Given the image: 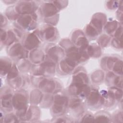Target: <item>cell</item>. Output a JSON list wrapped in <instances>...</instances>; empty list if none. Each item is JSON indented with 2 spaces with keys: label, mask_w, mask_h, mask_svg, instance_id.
<instances>
[{
  "label": "cell",
  "mask_w": 123,
  "mask_h": 123,
  "mask_svg": "<svg viewBox=\"0 0 123 123\" xmlns=\"http://www.w3.org/2000/svg\"><path fill=\"white\" fill-rule=\"evenodd\" d=\"M88 83V80L86 73L82 70H78L73 76L69 91L75 97H86L90 89Z\"/></svg>",
  "instance_id": "obj_1"
},
{
  "label": "cell",
  "mask_w": 123,
  "mask_h": 123,
  "mask_svg": "<svg viewBox=\"0 0 123 123\" xmlns=\"http://www.w3.org/2000/svg\"><path fill=\"white\" fill-rule=\"evenodd\" d=\"M38 1L32 0L18 1L14 6L17 12L19 15L31 14L35 12L38 9Z\"/></svg>",
  "instance_id": "obj_2"
},
{
  "label": "cell",
  "mask_w": 123,
  "mask_h": 123,
  "mask_svg": "<svg viewBox=\"0 0 123 123\" xmlns=\"http://www.w3.org/2000/svg\"><path fill=\"white\" fill-rule=\"evenodd\" d=\"M27 95L24 91H19L12 97V105L19 111L26 110L27 103Z\"/></svg>",
  "instance_id": "obj_3"
},
{
  "label": "cell",
  "mask_w": 123,
  "mask_h": 123,
  "mask_svg": "<svg viewBox=\"0 0 123 123\" xmlns=\"http://www.w3.org/2000/svg\"><path fill=\"white\" fill-rule=\"evenodd\" d=\"M86 98L87 103L90 106L96 107L102 105L100 93L96 88L90 89Z\"/></svg>",
  "instance_id": "obj_4"
},
{
  "label": "cell",
  "mask_w": 123,
  "mask_h": 123,
  "mask_svg": "<svg viewBox=\"0 0 123 123\" xmlns=\"http://www.w3.org/2000/svg\"><path fill=\"white\" fill-rule=\"evenodd\" d=\"M55 96L52 107L53 111L54 112H62L68 105V99L66 96L62 95H57Z\"/></svg>",
  "instance_id": "obj_5"
},
{
  "label": "cell",
  "mask_w": 123,
  "mask_h": 123,
  "mask_svg": "<svg viewBox=\"0 0 123 123\" xmlns=\"http://www.w3.org/2000/svg\"><path fill=\"white\" fill-rule=\"evenodd\" d=\"M40 43V39L36 35L31 33L26 36L24 43V47L27 49L33 50Z\"/></svg>",
  "instance_id": "obj_6"
},
{
  "label": "cell",
  "mask_w": 123,
  "mask_h": 123,
  "mask_svg": "<svg viewBox=\"0 0 123 123\" xmlns=\"http://www.w3.org/2000/svg\"><path fill=\"white\" fill-rule=\"evenodd\" d=\"M10 51V55L12 57H19L21 58H25L26 57V52L20 43H15L12 45Z\"/></svg>",
  "instance_id": "obj_7"
},
{
  "label": "cell",
  "mask_w": 123,
  "mask_h": 123,
  "mask_svg": "<svg viewBox=\"0 0 123 123\" xmlns=\"http://www.w3.org/2000/svg\"><path fill=\"white\" fill-rule=\"evenodd\" d=\"M56 29L52 26H48L46 27L43 31H41L40 33V36L43 37V39L46 40L50 41L53 40L56 36Z\"/></svg>",
  "instance_id": "obj_8"
},
{
  "label": "cell",
  "mask_w": 123,
  "mask_h": 123,
  "mask_svg": "<svg viewBox=\"0 0 123 123\" xmlns=\"http://www.w3.org/2000/svg\"><path fill=\"white\" fill-rule=\"evenodd\" d=\"M56 84L53 80H44L39 84V87L46 93H51L55 89Z\"/></svg>",
  "instance_id": "obj_9"
},
{
  "label": "cell",
  "mask_w": 123,
  "mask_h": 123,
  "mask_svg": "<svg viewBox=\"0 0 123 123\" xmlns=\"http://www.w3.org/2000/svg\"><path fill=\"white\" fill-rule=\"evenodd\" d=\"M12 67V63L11 61L9 59L2 58L1 59L0 61V72L1 74L5 75L8 74L10 69Z\"/></svg>",
  "instance_id": "obj_10"
},
{
  "label": "cell",
  "mask_w": 123,
  "mask_h": 123,
  "mask_svg": "<svg viewBox=\"0 0 123 123\" xmlns=\"http://www.w3.org/2000/svg\"><path fill=\"white\" fill-rule=\"evenodd\" d=\"M8 92L4 94L3 96L1 98V104L5 108L12 109V93Z\"/></svg>",
  "instance_id": "obj_11"
},
{
  "label": "cell",
  "mask_w": 123,
  "mask_h": 123,
  "mask_svg": "<svg viewBox=\"0 0 123 123\" xmlns=\"http://www.w3.org/2000/svg\"><path fill=\"white\" fill-rule=\"evenodd\" d=\"M120 25H119L118 23L116 21H113L112 22L108 23V24H107L105 26L106 31L109 34L112 32H113L114 34L115 32Z\"/></svg>",
  "instance_id": "obj_12"
},
{
  "label": "cell",
  "mask_w": 123,
  "mask_h": 123,
  "mask_svg": "<svg viewBox=\"0 0 123 123\" xmlns=\"http://www.w3.org/2000/svg\"><path fill=\"white\" fill-rule=\"evenodd\" d=\"M122 3L123 1H107L106 3L107 7L108 8L110 9L111 10L116 9L118 7L119 8L120 7V6H122Z\"/></svg>",
  "instance_id": "obj_13"
}]
</instances>
